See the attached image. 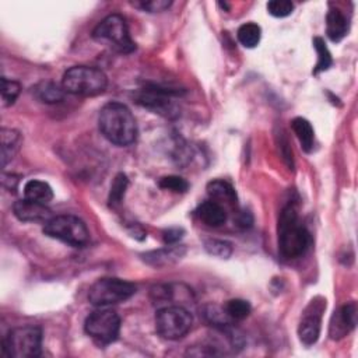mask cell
I'll return each mask as SVG.
<instances>
[{"label":"cell","instance_id":"obj_18","mask_svg":"<svg viewBox=\"0 0 358 358\" xmlns=\"http://www.w3.org/2000/svg\"><path fill=\"white\" fill-rule=\"evenodd\" d=\"M207 193L210 195L211 200H214V202H217L220 204L225 203V204H228L231 207L236 206V202H238L236 192L232 188V185H229L225 181H221V179L211 181L207 185Z\"/></svg>","mask_w":358,"mask_h":358},{"label":"cell","instance_id":"obj_4","mask_svg":"<svg viewBox=\"0 0 358 358\" xmlns=\"http://www.w3.org/2000/svg\"><path fill=\"white\" fill-rule=\"evenodd\" d=\"M44 234L74 248H81L90 241V232L86 222L70 214L52 217L45 222Z\"/></svg>","mask_w":358,"mask_h":358},{"label":"cell","instance_id":"obj_9","mask_svg":"<svg viewBox=\"0 0 358 358\" xmlns=\"http://www.w3.org/2000/svg\"><path fill=\"white\" fill-rule=\"evenodd\" d=\"M84 329L98 344L106 345L117 339L121 332V318L112 309L99 308L88 315Z\"/></svg>","mask_w":358,"mask_h":358},{"label":"cell","instance_id":"obj_13","mask_svg":"<svg viewBox=\"0 0 358 358\" xmlns=\"http://www.w3.org/2000/svg\"><path fill=\"white\" fill-rule=\"evenodd\" d=\"M15 215L23 222H47L52 218L51 209L47 204L31 202L27 199L17 200L13 206Z\"/></svg>","mask_w":358,"mask_h":358},{"label":"cell","instance_id":"obj_11","mask_svg":"<svg viewBox=\"0 0 358 358\" xmlns=\"http://www.w3.org/2000/svg\"><path fill=\"white\" fill-rule=\"evenodd\" d=\"M171 91L158 88V87H147L136 92V102L154 113H160L167 117H175L178 112V106L171 99Z\"/></svg>","mask_w":358,"mask_h":358},{"label":"cell","instance_id":"obj_3","mask_svg":"<svg viewBox=\"0 0 358 358\" xmlns=\"http://www.w3.org/2000/svg\"><path fill=\"white\" fill-rule=\"evenodd\" d=\"M106 74L92 66H73L65 74L62 87L66 92L80 97H95L105 91Z\"/></svg>","mask_w":358,"mask_h":358},{"label":"cell","instance_id":"obj_8","mask_svg":"<svg viewBox=\"0 0 358 358\" xmlns=\"http://www.w3.org/2000/svg\"><path fill=\"white\" fill-rule=\"evenodd\" d=\"M192 323L190 312L181 305L163 307L156 315V330L167 340L182 339L190 330Z\"/></svg>","mask_w":358,"mask_h":358},{"label":"cell","instance_id":"obj_17","mask_svg":"<svg viewBox=\"0 0 358 358\" xmlns=\"http://www.w3.org/2000/svg\"><path fill=\"white\" fill-rule=\"evenodd\" d=\"M0 139H2V165L5 168L19 153L23 138L17 131L3 128L0 132Z\"/></svg>","mask_w":358,"mask_h":358},{"label":"cell","instance_id":"obj_31","mask_svg":"<svg viewBox=\"0 0 358 358\" xmlns=\"http://www.w3.org/2000/svg\"><path fill=\"white\" fill-rule=\"evenodd\" d=\"M182 236H184L182 228H170V229L164 231V243L167 245H174L178 241H181Z\"/></svg>","mask_w":358,"mask_h":358},{"label":"cell","instance_id":"obj_12","mask_svg":"<svg viewBox=\"0 0 358 358\" xmlns=\"http://www.w3.org/2000/svg\"><path fill=\"white\" fill-rule=\"evenodd\" d=\"M357 304L355 302H348L340 308L339 312L333 315L332 323H330V337L333 340L341 339L350 333L355 325H357Z\"/></svg>","mask_w":358,"mask_h":358},{"label":"cell","instance_id":"obj_19","mask_svg":"<svg viewBox=\"0 0 358 358\" xmlns=\"http://www.w3.org/2000/svg\"><path fill=\"white\" fill-rule=\"evenodd\" d=\"M24 199L41 204H48L54 199V190L49 184L33 179L24 185Z\"/></svg>","mask_w":358,"mask_h":358},{"label":"cell","instance_id":"obj_28","mask_svg":"<svg viewBox=\"0 0 358 358\" xmlns=\"http://www.w3.org/2000/svg\"><path fill=\"white\" fill-rule=\"evenodd\" d=\"M158 185L161 189L171 190L175 193H185L189 189V184L186 182V179H184L182 177H177V175H168V177L161 178Z\"/></svg>","mask_w":358,"mask_h":358},{"label":"cell","instance_id":"obj_7","mask_svg":"<svg viewBox=\"0 0 358 358\" xmlns=\"http://www.w3.org/2000/svg\"><path fill=\"white\" fill-rule=\"evenodd\" d=\"M136 294V286L131 282L104 277L97 280L88 293V301L98 308H105L109 305L121 304Z\"/></svg>","mask_w":358,"mask_h":358},{"label":"cell","instance_id":"obj_25","mask_svg":"<svg viewBox=\"0 0 358 358\" xmlns=\"http://www.w3.org/2000/svg\"><path fill=\"white\" fill-rule=\"evenodd\" d=\"M314 48L318 54V63L314 69V74H318L320 72H326L332 66L333 59H332V55H330L325 41L320 37L314 38Z\"/></svg>","mask_w":358,"mask_h":358},{"label":"cell","instance_id":"obj_29","mask_svg":"<svg viewBox=\"0 0 358 358\" xmlns=\"http://www.w3.org/2000/svg\"><path fill=\"white\" fill-rule=\"evenodd\" d=\"M294 10V5L290 0H272L268 3V12L277 19L288 17Z\"/></svg>","mask_w":358,"mask_h":358},{"label":"cell","instance_id":"obj_27","mask_svg":"<svg viewBox=\"0 0 358 358\" xmlns=\"http://www.w3.org/2000/svg\"><path fill=\"white\" fill-rule=\"evenodd\" d=\"M204 250L220 259H228L232 255V245L222 240H207L204 241Z\"/></svg>","mask_w":358,"mask_h":358},{"label":"cell","instance_id":"obj_16","mask_svg":"<svg viewBox=\"0 0 358 358\" xmlns=\"http://www.w3.org/2000/svg\"><path fill=\"white\" fill-rule=\"evenodd\" d=\"M348 33V22L341 10L330 9L326 16V34L332 42H340Z\"/></svg>","mask_w":358,"mask_h":358},{"label":"cell","instance_id":"obj_24","mask_svg":"<svg viewBox=\"0 0 358 358\" xmlns=\"http://www.w3.org/2000/svg\"><path fill=\"white\" fill-rule=\"evenodd\" d=\"M224 311L227 312V315L232 319V320H244L245 318L250 316L252 307L248 301L245 300H240V298H235V300H229L225 307Z\"/></svg>","mask_w":358,"mask_h":358},{"label":"cell","instance_id":"obj_20","mask_svg":"<svg viewBox=\"0 0 358 358\" xmlns=\"http://www.w3.org/2000/svg\"><path fill=\"white\" fill-rule=\"evenodd\" d=\"M291 128L297 136V139L301 143V147L305 153H311L315 145V133H314V128L309 124V121H307L305 117H295L293 119L291 122Z\"/></svg>","mask_w":358,"mask_h":358},{"label":"cell","instance_id":"obj_1","mask_svg":"<svg viewBox=\"0 0 358 358\" xmlns=\"http://www.w3.org/2000/svg\"><path fill=\"white\" fill-rule=\"evenodd\" d=\"M102 135L116 146H131L138 138V125L132 111L121 102H108L98 117Z\"/></svg>","mask_w":358,"mask_h":358},{"label":"cell","instance_id":"obj_15","mask_svg":"<svg viewBox=\"0 0 358 358\" xmlns=\"http://www.w3.org/2000/svg\"><path fill=\"white\" fill-rule=\"evenodd\" d=\"M196 214L199 220L209 227H220L227 221V211L224 206L214 200H207L202 203L197 207Z\"/></svg>","mask_w":358,"mask_h":358},{"label":"cell","instance_id":"obj_5","mask_svg":"<svg viewBox=\"0 0 358 358\" xmlns=\"http://www.w3.org/2000/svg\"><path fill=\"white\" fill-rule=\"evenodd\" d=\"M92 38L98 42L109 45L121 54H132L136 44L131 38L127 20L121 15H111L105 17L92 31Z\"/></svg>","mask_w":358,"mask_h":358},{"label":"cell","instance_id":"obj_2","mask_svg":"<svg viewBox=\"0 0 358 358\" xmlns=\"http://www.w3.org/2000/svg\"><path fill=\"white\" fill-rule=\"evenodd\" d=\"M279 250L287 259L302 257L311 244L308 229L300 222L297 209L287 204L279 218Z\"/></svg>","mask_w":358,"mask_h":358},{"label":"cell","instance_id":"obj_30","mask_svg":"<svg viewBox=\"0 0 358 358\" xmlns=\"http://www.w3.org/2000/svg\"><path fill=\"white\" fill-rule=\"evenodd\" d=\"M136 6L142 8L143 10H147L150 13H158V12L167 10L171 6V2H168V0H150V2L138 3Z\"/></svg>","mask_w":358,"mask_h":358},{"label":"cell","instance_id":"obj_10","mask_svg":"<svg viewBox=\"0 0 358 358\" xmlns=\"http://www.w3.org/2000/svg\"><path fill=\"white\" fill-rule=\"evenodd\" d=\"M325 309L326 301L322 297H316L308 304V307L302 312L298 326V337L305 345H312L318 341Z\"/></svg>","mask_w":358,"mask_h":358},{"label":"cell","instance_id":"obj_6","mask_svg":"<svg viewBox=\"0 0 358 358\" xmlns=\"http://www.w3.org/2000/svg\"><path fill=\"white\" fill-rule=\"evenodd\" d=\"M42 330L38 326H20L12 329L3 340V351L13 358H35L41 355Z\"/></svg>","mask_w":358,"mask_h":358},{"label":"cell","instance_id":"obj_23","mask_svg":"<svg viewBox=\"0 0 358 358\" xmlns=\"http://www.w3.org/2000/svg\"><path fill=\"white\" fill-rule=\"evenodd\" d=\"M129 186V179L125 174H117L111 185V190H109V196H108V203L111 207H115L117 204H121V202L125 197L127 189Z\"/></svg>","mask_w":358,"mask_h":358},{"label":"cell","instance_id":"obj_21","mask_svg":"<svg viewBox=\"0 0 358 358\" xmlns=\"http://www.w3.org/2000/svg\"><path fill=\"white\" fill-rule=\"evenodd\" d=\"M35 97L45 104H58L65 98V88L54 81H42L34 88Z\"/></svg>","mask_w":358,"mask_h":358},{"label":"cell","instance_id":"obj_26","mask_svg":"<svg viewBox=\"0 0 358 358\" xmlns=\"http://www.w3.org/2000/svg\"><path fill=\"white\" fill-rule=\"evenodd\" d=\"M22 92V86L20 83L6 79H2V104L3 106H10L16 102Z\"/></svg>","mask_w":358,"mask_h":358},{"label":"cell","instance_id":"obj_22","mask_svg":"<svg viewBox=\"0 0 358 358\" xmlns=\"http://www.w3.org/2000/svg\"><path fill=\"white\" fill-rule=\"evenodd\" d=\"M238 41L245 48H255L259 45L262 38V29L255 23H247L238 29Z\"/></svg>","mask_w":358,"mask_h":358},{"label":"cell","instance_id":"obj_14","mask_svg":"<svg viewBox=\"0 0 358 358\" xmlns=\"http://www.w3.org/2000/svg\"><path fill=\"white\" fill-rule=\"evenodd\" d=\"M186 254V248L185 247H167L164 250H158V251H152L147 252L143 257V261L154 268H164L168 265H174L178 261H181Z\"/></svg>","mask_w":358,"mask_h":358}]
</instances>
